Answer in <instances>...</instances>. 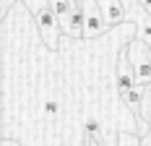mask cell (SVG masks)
Wrapping results in <instances>:
<instances>
[{"label": "cell", "instance_id": "obj_5", "mask_svg": "<svg viewBox=\"0 0 151 146\" xmlns=\"http://www.w3.org/2000/svg\"><path fill=\"white\" fill-rule=\"evenodd\" d=\"M99 3V8H102V16H104V24L107 29L109 26H117V24H122L125 21V5H122L120 0H96Z\"/></svg>", "mask_w": 151, "mask_h": 146}, {"label": "cell", "instance_id": "obj_12", "mask_svg": "<svg viewBox=\"0 0 151 146\" xmlns=\"http://www.w3.org/2000/svg\"><path fill=\"white\" fill-rule=\"evenodd\" d=\"M138 5H141V8H143V11L151 16V0H138Z\"/></svg>", "mask_w": 151, "mask_h": 146}, {"label": "cell", "instance_id": "obj_9", "mask_svg": "<svg viewBox=\"0 0 151 146\" xmlns=\"http://www.w3.org/2000/svg\"><path fill=\"white\" fill-rule=\"evenodd\" d=\"M99 131H102L99 120H94V117H89V120L83 123V136H99Z\"/></svg>", "mask_w": 151, "mask_h": 146}, {"label": "cell", "instance_id": "obj_2", "mask_svg": "<svg viewBox=\"0 0 151 146\" xmlns=\"http://www.w3.org/2000/svg\"><path fill=\"white\" fill-rule=\"evenodd\" d=\"M73 3H76V0H73ZM78 3H81L83 18H86V39H89V37H99V34L107 29L99 3H96V0H78Z\"/></svg>", "mask_w": 151, "mask_h": 146}, {"label": "cell", "instance_id": "obj_13", "mask_svg": "<svg viewBox=\"0 0 151 146\" xmlns=\"http://www.w3.org/2000/svg\"><path fill=\"white\" fill-rule=\"evenodd\" d=\"M0 146H21V144H18L16 138H3V144H0Z\"/></svg>", "mask_w": 151, "mask_h": 146}, {"label": "cell", "instance_id": "obj_10", "mask_svg": "<svg viewBox=\"0 0 151 146\" xmlns=\"http://www.w3.org/2000/svg\"><path fill=\"white\" fill-rule=\"evenodd\" d=\"M45 115L47 117H58V115H60V102L47 99V102H45Z\"/></svg>", "mask_w": 151, "mask_h": 146}, {"label": "cell", "instance_id": "obj_3", "mask_svg": "<svg viewBox=\"0 0 151 146\" xmlns=\"http://www.w3.org/2000/svg\"><path fill=\"white\" fill-rule=\"evenodd\" d=\"M115 84H117V91H128V89H136V71L133 65L128 63V47H122L120 58H117V73H115Z\"/></svg>", "mask_w": 151, "mask_h": 146}, {"label": "cell", "instance_id": "obj_6", "mask_svg": "<svg viewBox=\"0 0 151 146\" xmlns=\"http://www.w3.org/2000/svg\"><path fill=\"white\" fill-rule=\"evenodd\" d=\"M120 99L122 104L133 112V117L138 120V125H146V120L141 117V104H143V89L136 86V89H128V91H120Z\"/></svg>", "mask_w": 151, "mask_h": 146}, {"label": "cell", "instance_id": "obj_7", "mask_svg": "<svg viewBox=\"0 0 151 146\" xmlns=\"http://www.w3.org/2000/svg\"><path fill=\"white\" fill-rule=\"evenodd\" d=\"M138 3V0H136ZM136 39L138 42H143L146 47L151 50V16L138 5L136 8Z\"/></svg>", "mask_w": 151, "mask_h": 146}, {"label": "cell", "instance_id": "obj_11", "mask_svg": "<svg viewBox=\"0 0 151 146\" xmlns=\"http://www.w3.org/2000/svg\"><path fill=\"white\" fill-rule=\"evenodd\" d=\"M83 146H104L102 136H83Z\"/></svg>", "mask_w": 151, "mask_h": 146}, {"label": "cell", "instance_id": "obj_4", "mask_svg": "<svg viewBox=\"0 0 151 146\" xmlns=\"http://www.w3.org/2000/svg\"><path fill=\"white\" fill-rule=\"evenodd\" d=\"M63 31H65L68 37H73V39L86 37V18H83V8H81L78 0L73 3V11H70V16H68V21L63 24Z\"/></svg>", "mask_w": 151, "mask_h": 146}, {"label": "cell", "instance_id": "obj_1", "mask_svg": "<svg viewBox=\"0 0 151 146\" xmlns=\"http://www.w3.org/2000/svg\"><path fill=\"white\" fill-rule=\"evenodd\" d=\"M34 24H37V29H39V37H42V42L47 44V50H58L60 47V31H63V21L58 18V13L45 5V8H39L37 13H34Z\"/></svg>", "mask_w": 151, "mask_h": 146}, {"label": "cell", "instance_id": "obj_8", "mask_svg": "<svg viewBox=\"0 0 151 146\" xmlns=\"http://www.w3.org/2000/svg\"><path fill=\"white\" fill-rule=\"evenodd\" d=\"M47 5L58 13V18H60L63 24L68 21V16H70V11H73V3H70V0H47Z\"/></svg>", "mask_w": 151, "mask_h": 146}]
</instances>
